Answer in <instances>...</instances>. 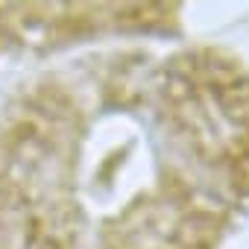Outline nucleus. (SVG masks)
Returning <instances> with one entry per match:
<instances>
[]
</instances>
